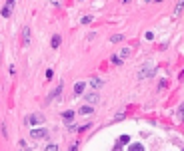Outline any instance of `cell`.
<instances>
[{
	"mask_svg": "<svg viewBox=\"0 0 184 151\" xmlns=\"http://www.w3.org/2000/svg\"><path fill=\"white\" fill-rule=\"evenodd\" d=\"M110 42H114V44L116 42H122V34H114V36L110 38Z\"/></svg>",
	"mask_w": 184,
	"mask_h": 151,
	"instance_id": "5bb4252c",
	"label": "cell"
},
{
	"mask_svg": "<svg viewBox=\"0 0 184 151\" xmlns=\"http://www.w3.org/2000/svg\"><path fill=\"white\" fill-rule=\"evenodd\" d=\"M88 22H92V16H84L82 18V24H88Z\"/></svg>",
	"mask_w": 184,
	"mask_h": 151,
	"instance_id": "d6986e66",
	"label": "cell"
},
{
	"mask_svg": "<svg viewBox=\"0 0 184 151\" xmlns=\"http://www.w3.org/2000/svg\"><path fill=\"white\" fill-rule=\"evenodd\" d=\"M22 44H24V46L30 44V28H24V30H22Z\"/></svg>",
	"mask_w": 184,
	"mask_h": 151,
	"instance_id": "5b68a950",
	"label": "cell"
},
{
	"mask_svg": "<svg viewBox=\"0 0 184 151\" xmlns=\"http://www.w3.org/2000/svg\"><path fill=\"white\" fill-rule=\"evenodd\" d=\"M30 135H32V139H44L46 135H48V131H46L44 127H40V129H32Z\"/></svg>",
	"mask_w": 184,
	"mask_h": 151,
	"instance_id": "7a4b0ae2",
	"label": "cell"
},
{
	"mask_svg": "<svg viewBox=\"0 0 184 151\" xmlns=\"http://www.w3.org/2000/svg\"><path fill=\"white\" fill-rule=\"evenodd\" d=\"M128 54H130V50H128V48H122V52H120V58H126Z\"/></svg>",
	"mask_w": 184,
	"mask_h": 151,
	"instance_id": "e0dca14e",
	"label": "cell"
},
{
	"mask_svg": "<svg viewBox=\"0 0 184 151\" xmlns=\"http://www.w3.org/2000/svg\"><path fill=\"white\" fill-rule=\"evenodd\" d=\"M46 151H58V147H56V145H48V147H46Z\"/></svg>",
	"mask_w": 184,
	"mask_h": 151,
	"instance_id": "ffe728a7",
	"label": "cell"
},
{
	"mask_svg": "<svg viewBox=\"0 0 184 151\" xmlns=\"http://www.w3.org/2000/svg\"><path fill=\"white\" fill-rule=\"evenodd\" d=\"M128 151H144V145H142V143H132V145L128 147Z\"/></svg>",
	"mask_w": 184,
	"mask_h": 151,
	"instance_id": "52a82bcc",
	"label": "cell"
},
{
	"mask_svg": "<svg viewBox=\"0 0 184 151\" xmlns=\"http://www.w3.org/2000/svg\"><path fill=\"white\" fill-rule=\"evenodd\" d=\"M112 64L120 66V64H122V58H120V56H112Z\"/></svg>",
	"mask_w": 184,
	"mask_h": 151,
	"instance_id": "9a60e30c",
	"label": "cell"
},
{
	"mask_svg": "<svg viewBox=\"0 0 184 151\" xmlns=\"http://www.w3.org/2000/svg\"><path fill=\"white\" fill-rule=\"evenodd\" d=\"M128 141H130V137H128V135H122V137L118 139V145H126Z\"/></svg>",
	"mask_w": 184,
	"mask_h": 151,
	"instance_id": "7c38bea8",
	"label": "cell"
},
{
	"mask_svg": "<svg viewBox=\"0 0 184 151\" xmlns=\"http://www.w3.org/2000/svg\"><path fill=\"white\" fill-rule=\"evenodd\" d=\"M182 78H184V70H182V72H180V80H182Z\"/></svg>",
	"mask_w": 184,
	"mask_h": 151,
	"instance_id": "44dd1931",
	"label": "cell"
},
{
	"mask_svg": "<svg viewBox=\"0 0 184 151\" xmlns=\"http://www.w3.org/2000/svg\"><path fill=\"white\" fill-rule=\"evenodd\" d=\"M12 8H14V2L10 0V2H8V4H6V6L2 8V16H4V18H8V16L12 14Z\"/></svg>",
	"mask_w": 184,
	"mask_h": 151,
	"instance_id": "277c9868",
	"label": "cell"
},
{
	"mask_svg": "<svg viewBox=\"0 0 184 151\" xmlns=\"http://www.w3.org/2000/svg\"><path fill=\"white\" fill-rule=\"evenodd\" d=\"M84 88H86V84H84V82H76V84H74V94H76V96H80V94L84 92Z\"/></svg>",
	"mask_w": 184,
	"mask_h": 151,
	"instance_id": "8992f818",
	"label": "cell"
},
{
	"mask_svg": "<svg viewBox=\"0 0 184 151\" xmlns=\"http://www.w3.org/2000/svg\"><path fill=\"white\" fill-rule=\"evenodd\" d=\"M60 46V36H54L52 38V48H58Z\"/></svg>",
	"mask_w": 184,
	"mask_h": 151,
	"instance_id": "4fadbf2b",
	"label": "cell"
},
{
	"mask_svg": "<svg viewBox=\"0 0 184 151\" xmlns=\"http://www.w3.org/2000/svg\"><path fill=\"white\" fill-rule=\"evenodd\" d=\"M26 121H28V125H38V123H42V121H44V117H42L40 113H34V115H30Z\"/></svg>",
	"mask_w": 184,
	"mask_h": 151,
	"instance_id": "3957f363",
	"label": "cell"
},
{
	"mask_svg": "<svg viewBox=\"0 0 184 151\" xmlns=\"http://www.w3.org/2000/svg\"><path fill=\"white\" fill-rule=\"evenodd\" d=\"M154 74V66L152 64H146L140 72H138V80H144V78H148V76H152Z\"/></svg>",
	"mask_w": 184,
	"mask_h": 151,
	"instance_id": "6da1fadb",
	"label": "cell"
},
{
	"mask_svg": "<svg viewBox=\"0 0 184 151\" xmlns=\"http://www.w3.org/2000/svg\"><path fill=\"white\" fill-rule=\"evenodd\" d=\"M90 86H92V88H100V86H102V80H100V78H92Z\"/></svg>",
	"mask_w": 184,
	"mask_h": 151,
	"instance_id": "9c48e42d",
	"label": "cell"
},
{
	"mask_svg": "<svg viewBox=\"0 0 184 151\" xmlns=\"http://www.w3.org/2000/svg\"><path fill=\"white\" fill-rule=\"evenodd\" d=\"M94 112V110H92L90 106H82V108H80V113H82V115H88V113H92Z\"/></svg>",
	"mask_w": 184,
	"mask_h": 151,
	"instance_id": "30bf717a",
	"label": "cell"
},
{
	"mask_svg": "<svg viewBox=\"0 0 184 151\" xmlns=\"http://www.w3.org/2000/svg\"><path fill=\"white\" fill-rule=\"evenodd\" d=\"M72 117H74V112H64V119H66V121H70Z\"/></svg>",
	"mask_w": 184,
	"mask_h": 151,
	"instance_id": "2e32d148",
	"label": "cell"
},
{
	"mask_svg": "<svg viewBox=\"0 0 184 151\" xmlns=\"http://www.w3.org/2000/svg\"><path fill=\"white\" fill-rule=\"evenodd\" d=\"M60 92H62V86H58V88H56V90H54V92L50 94V100H54V98H58V96H60Z\"/></svg>",
	"mask_w": 184,
	"mask_h": 151,
	"instance_id": "8fae6325",
	"label": "cell"
},
{
	"mask_svg": "<svg viewBox=\"0 0 184 151\" xmlns=\"http://www.w3.org/2000/svg\"><path fill=\"white\" fill-rule=\"evenodd\" d=\"M182 8H184V2H178V6H176V14H180Z\"/></svg>",
	"mask_w": 184,
	"mask_h": 151,
	"instance_id": "ac0fdd59",
	"label": "cell"
},
{
	"mask_svg": "<svg viewBox=\"0 0 184 151\" xmlns=\"http://www.w3.org/2000/svg\"><path fill=\"white\" fill-rule=\"evenodd\" d=\"M86 102H90V104H94V102H98V94H96V92H92V94H88V96H86Z\"/></svg>",
	"mask_w": 184,
	"mask_h": 151,
	"instance_id": "ba28073f",
	"label": "cell"
}]
</instances>
